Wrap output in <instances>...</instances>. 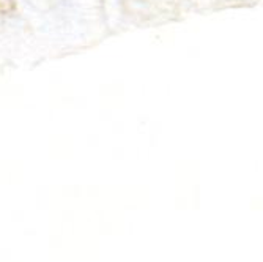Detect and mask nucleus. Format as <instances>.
Returning a JSON list of instances; mask_svg holds the SVG:
<instances>
[]
</instances>
